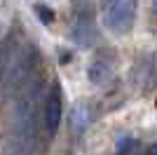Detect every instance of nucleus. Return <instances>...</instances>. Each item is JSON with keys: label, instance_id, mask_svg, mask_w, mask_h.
Masks as SVG:
<instances>
[{"label": "nucleus", "instance_id": "9b49d317", "mask_svg": "<svg viewBox=\"0 0 157 155\" xmlns=\"http://www.w3.org/2000/svg\"><path fill=\"white\" fill-rule=\"evenodd\" d=\"M143 155H157V146L152 143V146H148V150H145Z\"/></svg>", "mask_w": 157, "mask_h": 155}, {"label": "nucleus", "instance_id": "f257e3e1", "mask_svg": "<svg viewBox=\"0 0 157 155\" xmlns=\"http://www.w3.org/2000/svg\"><path fill=\"white\" fill-rule=\"evenodd\" d=\"M38 82H42L40 75V52L35 45L19 47L17 57H14L10 71H7L5 80H2V94L7 99L17 101L19 97H24L31 87H35Z\"/></svg>", "mask_w": 157, "mask_h": 155}, {"label": "nucleus", "instance_id": "6e6552de", "mask_svg": "<svg viewBox=\"0 0 157 155\" xmlns=\"http://www.w3.org/2000/svg\"><path fill=\"white\" fill-rule=\"evenodd\" d=\"M5 155H38L35 143H21V141H12V148Z\"/></svg>", "mask_w": 157, "mask_h": 155}, {"label": "nucleus", "instance_id": "20e7f679", "mask_svg": "<svg viewBox=\"0 0 157 155\" xmlns=\"http://www.w3.org/2000/svg\"><path fill=\"white\" fill-rule=\"evenodd\" d=\"M94 19H92V12H89V7H87V14L80 10L75 14V21H73V40L78 42V45H92L94 42Z\"/></svg>", "mask_w": 157, "mask_h": 155}, {"label": "nucleus", "instance_id": "423d86ee", "mask_svg": "<svg viewBox=\"0 0 157 155\" xmlns=\"http://www.w3.org/2000/svg\"><path fill=\"white\" fill-rule=\"evenodd\" d=\"M17 52H19V42L17 38H5L0 42V85L5 80L7 71H10V66H12L14 57H17Z\"/></svg>", "mask_w": 157, "mask_h": 155}, {"label": "nucleus", "instance_id": "f03ea898", "mask_svg": "<svg viewBox=\"0 0 157 155\" xmlns=\"http://www.w3.org/2000/svg\"><path fill=\"white\" fill-rule=\"evenodd\" d=\"M136 12H138V0H105L103 24L108 31L124 35L136 24Z\"/></svg>", "mask_w": 157, "mask_h": 155}, {"label": "nucleus", "instance_id": "7ed1b4c3", "mask_svg": "<svg viewBox=\"0 0 157 155\" xmlns=\"http://www.w3.org/2000/svg\"><path fill=\"white\" fill-rule=\"evenodd\" d=\"M61 117H63L61 87L52 85V89L45 92V99H42V106H40V122H42V129L47 132V136L56 134V129L61 125Z\"/></svg>", "mask_w": 157, "mask_h": 155}, {"label": "nucleus", "instance_id": "0eeeda50", "mask_svg": "<svg viewBox=\"0 0 157 155\" xmlns=\"http://www.w3.org/2000/svg\"><path fill=\"white\" fill-rule=\"evenodd\" d=\"M115 75V68H113L110 61H105V59H96L92 66H89V80L94 85H108Z\"/></svg>", "mask_w": 157, "mask_h": 155}, {"label": "nucleus", "instance_id": "39448f33", "mask_svg": "<svg viewBox=\"0 0 157 155\" xmlns=\"http://www.w3.org/2000/svg\"><path fill=\"white\" fill-rule=\"evenodd\" d=\"M134 82L141 89H152V85H155V61H152V57H148V59L136 64V68H134Z\"/></svg>", "mask_w": 157, "mask_h": 155}, {"label": "nucleus", "instance_id": "9d476101", "mask_svg": "<svg viewBox=\"0 0 157 155\" xmlns=\"http://www.w3.org/2000/svg\"><path fill=\"white\" fill-rule=\"evenodd\" d=\"M38 12L42 14V21H52L54 19V14L49 12V10H45V7H38Z\"/></svg>", "mask_w": 157, "mask_h": 155}, {"label": "nucleus", "instance_id": "1a4fd4ad", "mask_svg": "<svg viewBox=\"0 0 157 155\" xmlns=\"http://www.w3.org/2000/svg\"><path fill=\"white\" fill-rule=\"evenodd\" d=\"M131 148H136V141L131 136H124L122 141H117V155H129Z\"/></svg>", "mask_w": 157, "mask_h": 155}]
</instances>
